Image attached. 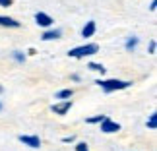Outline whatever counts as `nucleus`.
<instances>
[{"label":"nucleus","mask_w":157,"mask_h":151,"mask_svg":"<svg viewBox=\"0 0 157 151\" xmlns=\"http://www.w3.org/2000/svg\"><path fill=\"white\" fill-rule=\"evenodd\" d=\"M97 85L103 89L105 93H113V91H120V89H126L132 85V81H126V80H97L95 81Z\"/></svg>","instance_id":"1"},{"label":"nucleus","mask_w":157,"mask_h":151,"mask_svg":"<svg viewBox=\"0 0 157 151\" xmlns=\"http://www.w3.org/2000/svg\"><path fill=\"white\" fill-rule=\"evenodd\" d=\"M99 52V45L97 43H87V45H82V47H76L68 52V56L72 58H86V56H91V54H97Z\"/></svg>","instance_id":"2"},{"label":"nucleus","mask_w":157,"mask_h":151,"mask_svg":"<svg viewBox=\"0 0 157 151\" xmlns=\"http://www.w3.org/2000/svg\"><path fill=\"white\" fill-rule=\"evenodd\" d=\"M99 124H101V132H105V134H114V132L120 130V124L111 120V118H105L103 122H99Z\"/></svg>","instance_id":"3"},{"label":"nucleus","mask_w":157,"mask_h":151,"mask_svg":"<svg viewBox=\"0 0 157 151\" xmlns=\"http://www.w3.org/2000/svg\"><path fill=\"white\" fill-rule=\"evenodd\" d=\"M17 140H20L23 145H29V147H33V149H39V147H41L39 136H20Z\"/></svg>","instance_id":"4"},{"label":"nucleus","mask_w":157,"mask_h":151,"mask_svg":"<svg viewBox=\"0 0 157 151\" xmlns=\"http://www.w3.org/2000/svg\"><path fill=\"white\" fill-rule=\"evenodd\" d=\"M70 108H72V101L70 99H64V101L56 103V105H52V112L54 114H66Z\"/></svg>","instance_id":"5"},{"label":"nucleus","mask_w":157,"mask_h":151,"mask_svg":"<svg viewBox=\"0 0 157 151\" xmlns=\"http://www.w3.org/2000/svg\"><path fill=\"white\" fill-rule=\"evenodd\" d=\"M35 21H37V25H41V27H51L54 20L49 14H45V12H37V14H35Z\"/></svg>","instance_id":"6"},{"label":"nucleus","mask_w":157,"mask_h":151,"mask_svg":"<svg viewBox=\"0 0 157 151\" xmlns=\"http://www.w3.org/2000/svg\"><path fill=\"white\" fill-rule=\"evenodd\" d=\"M21 23L14 20V17H8V16H0V27H12V29H17Z\"/></svg>","instance_id":"7"},{"label":"nucleus","mask_w":157,"mask_h":151,"mask_svg":"<svg viewBox=\"0 0 157 151\" xmlns=\"http://www.w3.org/2000/svg\"><path fill=\"white\" fill-rule=\"evenodd\" d=\"M60 37H62V31H60V29H49V31H45L41 35L43 41H54V39H60Z\"/></svg>","instance_id":"8"},{"label":"nucleus","mask_w":157,"mask_h":151,"mask_svg":"<svg viewBox=\"0 0 157 151\" xmlns=\"http://www.w3.org/2000/svg\"><path fill=\"white\" fill-rule=\"evenodd\" d=\"M95 29H97L95 21H87L86 25H83V29H82V37H91V35L95 33Z\"/></svg>","instance_id":"9"},{"label":"nucleus","mask_w":157,"mask_h":151,"mask_svg":"<svg viewBox=\"0 0 157 151\" xmlns=\"http://www.w3.org/2000/svg\"><path fill=\"white\" fill-rule=\"evenodd\" d=\"M72 95H74V89H62V91H58L56 95H54V99H70Z\"/></svg>","instance_id":"10"},{"label":"nucleus","mask_w":157,"mask_h":151,"mask_svg":"<svg viewBox=\"0 0 157 151\" xmlns=\"http://www.w3.org/2000/svg\"><path fill=\"white\" fill-rule=\"evenodd\" d=\"M87 68H89V70H93V72H101V74H105V66H103V64L89 62V64H87Z\"/></svg>","instance_id":"11"},{"label":"nucleus","mask_w":157,"mask_h":151,"mask_svg":"<svg viewBox=\"0 0 157 151\" xmlns=\"http://www.w3.org/2000/svg\"><path fill=\"white\" fill-rule=\"evenodd\" d=\"M126 51H134L136 49V47H138V37H130L128 41H126Z\"/></svg>","instance_id":"12"},{"label":"nucleus","mask_w":157,"mask_h":151,"mask_svg":"<svg viewBox=\"0 0 157 151\" xmlns=\"http://www.w3.org/2000/svg\"><path fill=\"white\" fill-rule=\"evenodd\" d=\"M155 126H157V114H149V118H147V128L149 130H155Z\"/></svg>","instance_id":"13"},{"label":"nucleus","mask_w":157,"mask_h":151,"mask_svg":"<svg viewBox=\"0 0 157 151\" xmlns=\"http://www.w3.org/2000/svg\"><path fill=\"white\" fill-rule=\"evenodd\" d=\"M107 116L105 114H97V116H91V118H87V124H99V122H103Z\"/></svg>","instance_id":"14"},{"label":"nucleus","mask_w":157,"mask_h":151,"mask_svg":"<svg viewBox=\"0 0 157 151\" xmlns=\"http://www.w3.org/2000/svg\"><path fill=\"white\" fill-rule=\"evenodd\" d=\"M12 56H14V60H16V62H23V60H25V54H23V52H20V51H16L14 54H12Z\"/></svg>","instance_id":"15"},{"label":"nucleus","mask_w":157,"mask_h":151,"mask_svg":"<svg viewBox=\"0 0 157 151\" xmlns=\"http://www.w3.org/2000/svg\"><path fill=\"white\" fill-rule=\"evenodd\" d=\"M76 151H89V147L86 142H80V143H76Z\"/></svg>","instance_id":"16"},{"label":"nucleus","mask_w":157,"mask_h":151,"mask_svg":"<svg viewBox=\"0 0 157 151\" xmlns=\"http://www.w3.org/2000/svg\"><path fill=\"white\" fill-rule=\"evenodd\" d=\"M12 4H14V0H0V6H2V8H8Z\"/></svg>","instance_id":"17"},{"label":"nucleus","mask_w":157,"mask_h":151,"mask_svg":"<svg viewBox=\"0 0 157 151\" xmlns=\"http://www.w3.org/2000/svg\"><path fill=\"white\" fill-rule=\"evenodd\" d=\"M155 8H157V0H151V4H149V10L155 12Z\"/></svg>","instance_id":"18"},{"label":"nucleus","mask_w":157,"mask_h":151,"mask_svg":"<svg viewBox=\"0 0 157 151\" xmlns=\"http://www.w3.org/2000/svg\"><path fill=\"white\" fill-rule=\"evenodd\" d=\"M149 52H151V54L155 52V41H151V43H149Z\"/></svg>","instance_id":"19"},{"label":"nucleus","mask_w":157,"mask_h":151,"mask_svg":"<svg viewBox=\"0 0 157 151\" xmlns=\"http://www.w3.org/2000/svg\"><path fill=\"white\" fill-rule=\"evenodd\" d=\"M2 91H4V87H2V85H0V93H2Z\"/></svg>","instance_id":"20"},{"label":"nucleus","mask_w":157,"mask_h":151,"mask_svg":"<svg viewBox=\"0 0 157 151\" xmlns=\"http://www.w3.org/2000/svg\"><path fill=\"white\" fill-rule=\"evenodd\" d=\"M0 111H2V103H0Z\"/></svg>","instance_id":"21"}]
</instances>
